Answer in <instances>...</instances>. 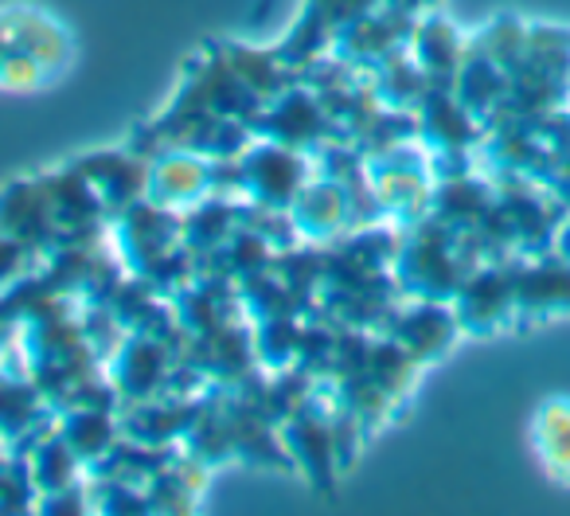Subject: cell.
Masks as SVG:
<instances>
[{"label": "cell", "mask_w": 570, "mask_h": 516, "mask_svg": "<svg viewBox=\"0 0 570 516\" xmlns=\"http://www.w3.org/2000/svg\"><path fill=\"white\" fill-rule=\"evenodd\" d=\"M294 212L302 220L305 235H333L344 223V215H348V192L336 181H321L297 196Z\"/></svg>", "instance_id": "1"}, {"label": "cell", "mask_w": 570, "mask_h": 516, "mask_svg": "<svg viewBox=\"0 0 570 516\" xmlns=\"http://www.w3.org/2000/svg\"><path fill=\"white\" fill-rule=\"evenodd\" d=\"M406 4H411V9H414V4H426V0H406Z\"/></svg>", "instance_id": "2"}]
</instances>
